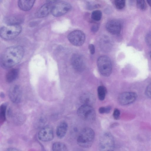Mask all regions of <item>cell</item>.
<instances>
[{
	"mask_svg": "<svg viewBox=\"0 0 151 151\" xmlns=\"http://www.w3.org/2000/svg\"><path fill=\"white\" fill-rule=\"evenodd\" d=\"M102 14L101 12L99 10H95L92 13L91 17L92 18L96 21L100 20L101 18Z\"/></svg>",
	"mask_w": 151,
	"mask_h": 151,
	"instance_id": "cb8c5ba5",
	"label": "cell"
},
{
	"mask_svg": "<svg viewBox=\"0 0 151 151\" xmlns=\"http://www.w3.org/2000/svg\"><path fill=\"white\" fill-rule=\"evenodd\" d=\"M22 21V18L19 16H13L8 17L6 21L9 24H19Z\"/></svg>",
	"mask_w": 151,
	"mask_h": 151,
	"instance_id": "44dd1931",
	"label": "cell"
},
{
	"mask_svg": "<svg viewBox=\"0 0 151 151\" xmlns=\"http://www.w3.org/2000/svg\"><path fill=\"white\" fill-rule=\"evenodd\" d=\"M97 64L101 74L104 76H109L112 70V65L110 59L106 56L100 57L98 59Z\"/></svg>",
	"mask_w": 151,
	"mask_h": 151,
	"instance_id": "5b68a950",
	"label": "cell"
},
{
	"mask_svg": "<svg viewBox=\"0 0 151 151\" xmlns=\"http://www.w3.org/2000/svg\"><path fill=\"white\" fill-rule=\"evenodd\" d=\"M93 130L89 127L83 128L81 131L77 138V143L81 147L88 148L92 145L95 138Z\"/></svg>",
	"mask_w": 151,
	"mask_h": 151,
	"instance_id": "7a4b0ae2",
	"label": "cell"
},
{
	"mask_svg": "<svg viewBox=\"0 0 151 151\" xmlns=\"http://www.w3.org/2000/svg\"><path fill=\"white\" fill-rule=\"evenodd\" d=\"M67 123L63 122H61L58 126L56 130V134L59 138H62L65 136L68 130Z\"/></svg>",
	"mask_w": 151,
	"mask_h": 151,
	"instance_id": "2e32d148",
	"label": "cell"
},
{
	"mask_svg": "<svg viewBox=\"0 0 151 151\" xmlns=\"http://www.w3.org/2000/svg\"><path fill=\"white\" fill-rule=\"evenodd\" d=\"M24 50L20 46H14L6 49L0 58V65L4 69H8L16 65L21 61L24 54Z\"/></svg>",
	"mask_w": 151,
	"mask_h": 151,
	"instance_id": "6da1fadb",
	"label": "cell"
},
{
	"mask_svg": "<svg viewBox=\"0 0 151 151\" xmlns=\"http://www.w3.org/2000/svg\"><path fill=\"white\" fill-rule=\"evenodd\" d=\"M19 74V70L15 68L9 70L6 76V80L9 83L13 82L18 77Z\"/></svg>",
	"mask_w": 151,
	"mask_h": 151,
	"instance_id": "d6986e66",
	"label": "cell"
},
{
	"mask_svg": "<svg viewBox=\"0 0 151 151\" xmlns=\"http://www.w3.org/2000/svg\"><path fill=\"white\" fill-rule=\"evenodd\" d=\"M38 137L40 140L43 142L52 140L54 137L53 130L52 127L47 126L42 128L38 133Z\"/></svg>",
	"mask_w": 151,
	"mask_h": 151,
	"instance_id": "8fae6325",
	"label": "cell"
},
{
	"mask_svg": "<svg viewBox=\"0 0 151 151\" xmlns=\"http://www.w3.org/2000/svg\"><path fill=\"white\" fill-rule=\"evenodd\" d=\"M77 113L80 117L86 120L92 121L96 117L95 111L91 106L83 104L78 109Z\"/></svg>",
	"mask_w": 151,
	"mask_h": 151,
	"instance_id": "8992f818",
	"label": "cell"
},
{
	"mask_svg": "<svg viewBox=\"0 0 151 151\" xmlns=\"http://www.w3.org/2000/svg\"><path fill=\"white\" fill-rule=\"evenodd\" d=\"M106 28L107 30L111 34L118 35L121 32V24L118 20H111L107 23Z\"/></svg>",
	"mask_w": 151,
	"mask_h": 151,
	"instance_id": "4fadbf2b",
	"label": "cell"
},
{
	"mask_svg": "<svg viewBox=\"0 0 151 151\" xmlns=\"http://www.w3.org/2000/svg\"><path fill=\"white\" fill-rule=\"evenodd\" d=\"M22 31L19 24H9L2 27L0 29L1 37L5 40L12 39L18 35Z\"/></svg>",
	"mask_w": 151,
	"mask_h": 151,
	"instance_id": "3957f363",
	"label": "cell"
},
{
	"mask_svg": "<svg viewBox=\"0 0 151 151\" xmlns=\"http://www.w3.org/2000/svg\"><path fill=\"white\" fill-rule=\"evenodd\" d=\"M147 3L151 6V1H147Z\"/></svg>",
	"mask_w": 151,
	"mask_h": 151,
	"instance_id": "836d02e7",
	"label": "cell"
},
{
	"mask_svg": "<svg viewBox=\"0 0 151 151\" xmlns=\"http://www.w3.org/2000/svg\"><path fill=\"white\" fill-rule=\"evenodd\" d=\"M125 3V1L124 0H116L115 1L116 7L119 9H122L124 7Z\"/></svg>",
	"mask_w": 151,
	"mask_h": 151,
	"instance_id": "484cf974",
	"label": "cell"
},
{
	"mask_svg": "<svg viewBox=\"0 0 151 151\" xmlns=\"http://www.w3.org/2000/svg\"><path fill=\"white\" fill-rule=\"evenodd\" d=\"M98 98L100 100H103L105 97L106 93V89L103 86H99L97 89Z\"/></svg>",
	"mask_w": 151,
	"mask_h": 151,
	"instance_id": "603a6c76",
	"label": "cell"
},
{
	"mask_svg": "<svg viewBox=\"0 0 151 151\" xmlns=\"http://www.w3.org/2000/svg\"><path fill=\"white\" fill-rule=\"evenodd\" d=\"M6 105L5 104L1 105L0 108V121L1 124H3L6 119Z\"/></svg>",
	"mask_w": 151,
	"mask_h": 151,
	"instance_id": "7402d4cb",
	"label": "cell"
},
{
	"mask_svg": "<svg viewBox=\"0 0 151 151\" xmlns=\"http://www.w3.org/2000/svg\"><path fill=\"white\" fill-rule=\"evenodd\" d=\"M90 53L93 54L95 52V48L94 45L92 44H90L88 46Z\"/></svg>",
	"mask_w": 151,
	"mask_h": 151,
	"instance_id": "4dcf8cb0",
	"label": "cell"
},
{
	"mask_svg": "<svg viewBox=\"0 0 151 151\" xmlns=\"http://www.w3.org/2000/svg\"><path fill=\"white\" fill-rule=\"evenodd\" d=\"M111 110V107L110 106L102 107L99 108V112L101 114L108 113L110 112Z\"/></svg>",
	"mask_w": 151,
	"mask_h": 151,
	"instance_id": "4316f807",
	"label": "cell"
},
{
	"mask_svg": "<svg viewBox=\"0 0 151 151\" xmlns=\"http://www.w3.org/2000/svg\"><path fill=\"white\" fill-rule=\"evenodd\" d=\"M98 29V27L97 25H94L91 28V30L93 32H96L97 31Z\"/></svg>",
	"mask_w": 151,
	"mask_h": 151,
	"instance_id": "d6a6232c",
	"label": "cell"
},
{
	"mask_svg": "<svg viewBox=\"0 0 151 151\" xmlns=\"http://www.w3.org/2000/svg\"><path fill=\"white\" fill-rule=\"evenodd\" d=\"M137 6L138 8L142 10H145L147 7L145 1L143 0L137 1Z\"/></svg>",
	"mask_w": 151,
	"mask_h": 151,
	"instance_id": "d4e9b609",
	"label": "cell"
},
{
	"mask_svg": "<svg viewBox=\"0 0 151 151\" xmlns=\"http://www.w3.org/2000/svg\"><path fill=\"white\" fill-rule=\"evenodd\" d=\"M8 94L9 99L13 103H17L20 102L22 91L19 86L14 85L12 86L9 89Z\"/></svg>",
	"mask_w": 151,
	"mask_h": 151,
	"instance_id": "7c38bea8",
	"label": "cell"
},
{
	"mask_svg": "<svg viewBox=\"0 0 151 151\" xmlns=\"http://www.w3.org/2000/svg\"><path fill=\"white\" fill-rule=\"evenodd\" d=\"M137 94L133 92H125L119 94L118 97L119 103L122 105H126L134 102L136 99Z\"/></svg>",
	"mask_w": 151,
	"mask_h": 151,
	"instance_id": "30bf717a",
	"label": "cell"
},
{
	"mask_svg": "<svg viewBox=\"0 0 151 151\" xmlns=\"http://www.w3.org/2000/svg\"><path fill=\"white\" fill-rule=\"evenodd\" d=\"M145 93L147 96L151 98V82L147 87Z\"/></svg>",
	"mask_w": 151,
	"mask_h": 151,
	"instance_id": "f1b7e54d",
	"label": "cell"
},
{
	"mask_svg": "<svg viewBox=\"0 0 151 151\" xmlns=\"http://www.w3.org/2000/svg\"><path fill=\"white\" fill-rule=\"evenodd\" d=\"M71 62L73 67L77 71H82L85 68V62L84 58L79 54L73 55L71 58Z\"/></svg>",
	"mask_w": 151,
	"mask_h": 151,
	"instance_id": "9c48e42d",
	"label": "cell"
},
{
	"mask_svg": "<svg viewBox=\"0 0 151 151\" xmlns=\"http://www.w3.org/2000/svg\"><path fill=\"white\" fill-rule=\"evenodd\" d=\"M100 43L101 48L105 52L109 51L112 47L111 41L107 36H105L102 38Z\"/></svg>",
	"mask_w": 151,
	"mask_h": 151,
	"instance_id": "e0dca14e",
	"label": "cell"
},
{
	"mask_svg": "<svg viewBox=\"0 0 151 151\" xmlns=\"http://www.w3.org/2000/svg\"><path fill=\"white\" fill-rule=\"evenodd\" d=\"M6 151H21L13 147H11L7 149Z\"/></svg>",
	"mask_w": 151,
	"mask_h": 151,
	"instance_id": "1f68e13d",
	"label": "cell"
},
{
	"mask_svg": "<svg viewBox=\"0 0 151 151\" xmlns=\"http://www.w3.org/2000/svg\"><path fill=\"white\" fill-rule=\"evenodd\" d=\"M69 41L76 46H80L84 43L85 40L84 33L79 30L74 31L71 32L68 36Z\"/></svg>",
	"mask_w": 151,
	"mask_h": 151,
	"instance_id": "ba28073f",
	"label": "cell"
},
{
	"mask_svg": "<svg viewBox=\"0 0 151 151\" xmlns=\"http://www.w3.org/2000/svg\"><path fill=\"white\" fill-rule=\"evenodd\" d=\"M48 1L47 3L42 5L35 13L36 16L39 18H42L47 16L51 12L53 5Z\"/></svg>",
	"mask_w": 151,
	"mask_h": 151,
	"instance_id": "5bb4252c",
	"label": "cell"
},
{
	"mask_svg": "<svg viewBox=\"0 0 151 151\" xmlns=\"http://www.w3.org/2000/svg\"><path fill=\"white\" fill-rule=\"evenodd\" d=\"M120 111L119 110L117 109H114L113 114V116L115 119H118L120 117Z\"/></svg>",
	"mask_w": 151,
	"mask_h": 151,
	"instance_id": "f546056e",
	"label": "cell"
},
{
	"mask_svg": "<svg viewBox=\"0 0 151 151\" xmlns=\"http://www.w3.org/2000/svg\"><path fill=\"white\" fill-rule=\"evenodd\" d=\"M145 41L147 44L151 47V32L148 33L146 36Z\"/></svg>",
	"mask_w": 151,
	"mask_h": 151,
	"instance_id": "83f0119b",
	"label": "cell"
},
{
	"mask_svg": "<svg viewBox=\"0 0 151 151\" xmlns=\"http://www.w3.org/2000/svg\"><path fill=\"white\" fill-rule=\"evenodd\" d=\"M115 147V141L113 136L109 132L103 133L99 141V151H113Z\"/></svg>",
	"mask_w": 151,
	"mask_h": 151,
	"instance_id": "277c9868",
	"label": "cell"
},
{
	"mask_svg": "<svg viewBox=\"0 0 151 151\" xmlns=\"http://www.w3.org/2000/svg\"><path fill=\"white\" fill-rule=\"evenodd\" d=\"M150 57L151 59V51L150 52Z\"/></svg>",
	"mask_w": 151,
	"mask_h": 151,
	"instance_id": "e575fe53",
	"label": "cell"
},
{
	"mask_svg": "<svg viewBox=\"0 0 151 151\" xmlns=\"http://www.w3.org/2000/svg\"><path fill=\"white\" fill-rule=\"evenodd\" d=\"M52 151H68L67 146L64 143L60 142H56L53 143Z\"/></svg>",
	"mask_w": 151,
	"mask_h": 151,
	"instance_id": "ffe728a7",
	"label": "cell"
},
{
	"mask_svg": "<svg viewBox=\"0 0 151 151\" xmlns=\"http://www.w3.org/2000/svg\"><path fill=\"white\" fill-rule=\"evenodd\" d=\"M35 0H19L18 4L19 8L24 11L30 10L33 6Z\"/></svg>",
	"mask_w": 151,
	"mask_h": 151,
	"instance_id": "ac0fdd59",
	"label": "cell"
},
{
	"mask_svg": "<svg viewBox=\"0 0 151 151\" xmlns=\"http://www.w3.org/2000/svg\"><path fill=\"white\" fill-rule=\"evenodd\" d=\"M81 102L83 105L91 106L94 103L95 99L92 94L86 93L83 94L80 98Z\"/></svg>",
	"mask_w": 151,
	"mask_h": 151,
	"instance_id": "9a60e30c",
	"label": "cell"
},
{
	"mask_svg": "<svg viewBox=\"0 0 151 151\" xmlns=\"http://www.w3.org/2000/svg\"><path fill=\"white\" fill-rule=\"evenodd\" d=\"M71 6L69 3L64 1H57L53 5L51 12L55 17L61 16L68 12L71 9Z\"/></svg>",
	"mask_w": 151,
	"mask_h": 151,
	"instance_id": "52a82bcc",
	"label": "cell"
}]
</instances>
